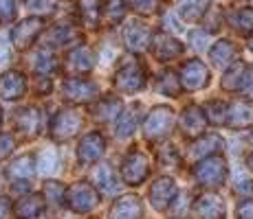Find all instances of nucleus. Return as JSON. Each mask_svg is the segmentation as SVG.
Instances as JSON below:
<instances>
[{
	"mask_svg": "<svg viewBox=\"0 0 253 219\" xmlns=\"http://www.w3.org/2000/svg\"><path fill=\"white\" fill-rule=\"evenodd\" d=\"M141 215H143L141 199L134 195H126L113 204L108 219H141Z\"/></svg>",
	"mask_w": 253,
	"mask_h": 219,
	"instance_id": "nucleus-20",
	"label": "nucleus"
},
{
	"mask_svg": "<svg viewBox=\"0 0 253 219\" xmlns=\"http://www.w3.org/2000/svg\"><path fill=\"white\" fill-rule=\"evenodd\" d=\"M189 40H192V46H194V48H205L207 33H205V31H201V33H189Z\"/></svg>",
	"mask_w": 253,
	"mask_h": 219,
	"instance_id": "nucleus-46",
	"label": "nucleus"
},
{
	"mask_svg": "<svg viewBox=\"0 0 253 219\" xmlns=\"http://www.w3.org/2000/svg\"><path fill=\"white\" fill-rule=\"evenodd\" d=\"M13 149H16V140H13V136L11 134H0V160L9 158Z\"/></svg>",
	"mask_w": 253,
	"mask_h": 219,
	"instance_id": "nucleus-41",
	"label": "nucleus"
},
{
	"mask_svg": "<svg viewBox=\"0 0 253 219\" xmlns=\"http://www.w3.org/2000/svg\"><path fill=\"white\" fill-rule=\"evenodd\" d=\"M11 211V204H9L7 197H0V219H4Z\"/></svg>",
	"mask_w": 253,
	"mask_h": 219,
	"instance_id": "nucleus-47",
	"label": "nucleus"
},
{
	"mask_svg": "<svg viewBox=\"0 0 253 219\" xmlns=\"http://www.w3.org/2000/svg\"><path fill=\"white\" fill-rule=\"evenodd\" d=\"M95 66V57L88 46H77L66 55V70L73 75H84Z\"/></svg>",
	"mask_w": 253,
	"mask_h": 219,
	"instance_id": "nucleus-19",
	"label": "nucleus"
},
{
	"mask_svg": "<svg viewBox=\"0 0 253 219\" xmlns=\"http://www.w3.org/2000/svg\"><path fill=\"white\" fill-rule=\"evenodd\" d=\"M247 167H249V169H251V171H253V154L249 156V158H247Z\"/></svg>",
	"mask_w": 253,
	"mask_h": 219,
	"instance_id": "nucleus-50",
	"label": "nucleus"
},
{
	"mask_svg": "<svg viewBox=\"0 0 253 219\" xmlns=\"http://www.w3.org/2000/svg\"><path fill=\"white\" fill-rule=\"evenodd\" d=\"M150 173V158L148 154H143L141 149H132L124 160V167H121V178L126 184L130 187H137L141 184Z\"/></svg>",
	"mask_w": 253,
	"mask_h": 219,
	"instance_id": "nucleus-3",
	"label": "nucleus"
},
{
	"mask_svg": "<svg viewBox=\"0 0 253 219\" xmlns=\"http://www.w3.org/2000/svg\"><path fill=\"white\" fill-rule=\"evenodd\" d=\"M205 125H207V119H205V112H203L198 105H187L181 114V129L187 138H198V136L205 134Z\"/></svg>",
	"mask_w": 253,
	"mask_h": 219,
	"instance_id": "nucleus-14",
	"label": "nucleus"
},
{
	"mask_svg": "<svg viewBox=\"0 0 253 219\" xmlns=\"http://www.w3.org/2000/svg\"><path fill=\"white\" fill-rule=\"evenodd\" d=\"M227 125L233 129L238 127H251L253 125V103L247 99L233 101L227 105Z\"/></svg>",
	"mask_w": 253,
	"mask_h": 219,
	"instance_id": "nucleus-17",
	"label": "nucleus"
},
{
	"mask_svg": "<svg viewBox=\"0 0 253 219\" xmlns=\"http://www.w3.org/2000/svg\"><path fill=\"white\" fill-rule=\"evenodd\" d=\"M130 7L134 9L137 13H143V16H150V13L157 11L159 0H128Z\"/></svg>",
	"mask_w": 253,
	"mask_h": 219,
	"instance_id": "nucleus-39",
	"label": "nucleus"
},
{
	"mask_svg": "<svg viewBox=\"0 0 253 219\" xmlns=\"http://www.w3.org/2000/svg\"><path fill=\"white\" fill-rule=\"evenodd\" d=\"M16 0H0V24H7L16 18Z\"/></svg>",
	"mask_w": 253,
	"mask_h": 219,
	"instance_id": "nucleus-40",
	"label": "nucleus"
},
{
	"mask_svg": "<svg viewBox=\"0 0 253 219\" xmlns=\"http://www.w3.org/2000/svg\"><path fill=\"white\" fill-rule=\"evenodd\" d=\"M119 110H121V101L119 99H101L97 105H92V114H95V119H99V121H113L117 119V114H119Z\"/></svg>",
	"mask_w": 253,
	"mask_h": 219,
	"instance_id": "nucleus-30",
	"label": "nucleus"
},
{
	"mask_svg": "<svg viewBox=\"0 0 253 219\" xmlns=\"http://www.w3.org/2000/svg\"><path fill=\"white\" fill-rule=\"evenodd\" d=\"M7 57H9V48H7V44L0 40V64H2V62L7 60Z\"/></svg>",
	"mask_w": 253,
	"mask_h": 219,
	"instance_id": "nucleus-49",
	"label": "nucleus"
},
{
	"mask_svg": "<svg viewBox=\"0 0 253 219\" xmlns=\"http://www.w3.org/2000/svg\"><path fill=\"white\" fill-rule=\"evenodd\" d=\"M0 121H2V116H0Z\"/></svg>",
	"mask_w": 253,
	"mask_h": 219,
	"instance_id": "nucleus-52",
	"label": "nucleus"
},
{
	"mask_svg": "<svg viewBox=\"0 0 253 219\" xmlns=\"http://www.w3.org/2000/svg\"><path fill=\"white\" fill-rule=\"evenodd\" d=\"M139 123V108H130L126 112H121L119 116H117V134L121 136V138H126V136H130L134 131Z\"/></svg>",
	"mask_w": 253,
	"mask_h": 219,
	"instance_id": "nucleus-31",
	"label": "nucleus"
},
{
	"mask_svg": "<svg viewBox=\"0 0 253 219\" xmlns=\"http://www.w3.org/2000/svg\"><path fill=\"white\" fill-rule=\"evenodd\" d=\"M44 197L38 195V193H31V195H24L16 202V206H13V215L18 219H38L44 213Z\"/></svg>",
	"mask_w": 253,
	"mask_h": 219,
	"instance_id": "nucleus-18",
	"label": "nucleus"
},
{
	"mask_svg": "<svg viewBox=\"0 0 253 219\" xmlns=\"http://www.w3.org/2000/svg\"><path fill=\"white\" fill-rule=\"evenodd\" d=\"M249 48H251V51H253V37H251V42H249Z\"/></svg>",
	"mask_w": 253,
	"mask_h": 219,
	"instance_id": "nucleus-51",
	"label": "nucleus"
},
{
	"mask_svg": "<svg viewBox=\"0 0 253 219\" xmlns=\"http://www.w3.org/2000/svg\"><path fill=\"white\" fill-rule=\"evenodd\" d=\"M64 197H66V202H69V208L75 213H88L97 206V202H99V195H97L95 187H90V184H86V182L73 184L69 191H66Z\"/></svg>",
	"mask_w": 253,
	"mask_h": 219,
	"instance_id": "nucleus-4",
	"label": "nucleus"
},
{
	"mask_svg": "<svg viewBox=\"0 0 253 219\" xmlns=\"http://www.w3.org/2000/svg\"><path fill=\"white\" fill-rule=\"evenodd\" d=\"M233 191H236V195H242V197H249L253 195V182L247 178H240L236 182V187H233Z\"/></svg>",
	"mask_w": 253,
	"mask_h": 219,
	"instance_id": "nucleus-43",
	"label": "nucleus"
},
{
	"mask_svg": "<svg viewBox=\"0 0 253 219\" xmlns=\"http://www.w3.org/2000/svg\"><path fill=\"white\" fill-rule=\"evenodd\" d=\"M124 44L128 46V51L132 53H141L150 46V40H152V31L148 29V24L141 20H130L124 27Z\"/></svg>",
	"mask_w": 253,
	"mask_h": 219,
	"instance_id": "nucleus-8",
	"label": "nucleus"
},
{
	"mask_svg": "<svg viewBox=\"0 0 253 219\" xmlns=\"http://www.w3.org/2000/svg\"><path fill=\"white\" fill-rule=\"evenodd\" d=\"M115 86L117 90L121 92H137L145 86V72H143V66L139 64L137 60L132 64H126L117 70L115 75Z\"/></svg>",
	"mask_w": 253,
	"mask_h": 219,
	"instance_id": "nucleus-7",
	"label": "nucleus"
},
{
	"mask_svg": "<svg viewBox=\"0 0 253 219\" xmlns=\"http://www.w3.org/2000/svg\"><path fill=\"white\" fill-rule=\"evenodd\" d=\"M157 90L165 96H178L183 88H181V81L176 79V75H174L172 70H165L157 79Z\"/></svg>",
	"mask_w": 253,
	"mask_h": 219,
	"instance_id": "nucleus-32",
	"label": "nucleus"
},
{
	"mask_svg": "<svg viewBox=\"0 0 253 219\" xmlns=\"http://www.w3.org/2000/svg\"><path fill=\"white\" fill-rule=\"evenodd\" d=\"M40 125H42V116H40V110L38 108H24L16 114L18 131H22V134L29 136V138L40 131Z\"/></svg>",
	"mask_w": 253,
	"mask_h": 219,
	"instance_id": "nucleus-23",
	"label": "nucleus"
},
{
	"mask_svg": "<svg viewBox=\"0 0 253 219\" xmlns=\"http://www.w3.org/2000/svg\"><path fill=\"white\" fill-rule=\"evenodd\" d=\"M97 92H99V88H97L95 81L82 79V77H71L62 86V94L71 103H88L97 96Z\"/></svg>",
	"mask_w": 253,
	"mask_h": 219,
	"instance_id": "nucleus-6",
	"label": "nucleus"
},
{
	"mask_svg": "<svg viewBox=\"0 0 253 219\" xmlns=\"http://www.w3.org/2000/svg\"><path fill=\"white\" fill-rule=\"evenodd\" d=\"M53 68H55V57H53L46 48L38 51L36 57H33V70H36L38 75H46V72H51Z\"/></svg>",
	"mask_w": 253,
	"mask_h": 219,
	"instance_id": "nucleus-36",
	"label": "nucleus"
},
{
	"mask_svg": "<svg viewBox=\"0 0 253 219\" xmlns=\"http://www.w3.org/2000/svg\"><path fill=\"white\" fill-rule=\"evenodd\" d=\"M80 16L86 27L95 29L101 20V2L99 0H82L80 2Z\"/></svg>",
	"mask_w": 253,
	"mask_h": 219,
	"instance_id": "nucleus-29",
	"label": "nucleus"
},
{
	"mask_svg": "<svg viewBox=\"0 0 253 219\" xmlns=\"http://www.w3.org/2000/svg\"><path fill=\"white\" fill-rule=\"evenodd\" d=\"M227 22L229 27L236 29L240 35H251L253 33V9L251 7H240L227 13Z\"/></svg>",
	"mask_w": 253,
	"mask_h": 219,
	"instance_id": "nucleus-25",
	"label": "nucleus"
},
{
	"mask_svg": "<svg viewBox=\"0 0 253 219\" xmlns=\"http://www.w3.org/2000/svg\"><path fill=\"white\" fill-rule=\"evenodd\" d=\"M194 178L203 187H220L227 178V162L220 156H209L203 158L201 162L194 167Z\"/></svg>",
	"mask_w": 253,
	"mask_h": 219,
	"instance_id": "nucleus-1",
	"label": "nucleus"
},
{
	"mask_svg": "<svg viewBox=\"0 0 253 219\" xmlns=\"http://www.w3.org/2000/svg\"><path fill=\"white\" fill-rule=\"evenodd\" d=\"M106 152V140L99 131H90L84 138L80 140V147H77V158L82 164H92L104 156Z\"/></svg>",
	"mask_w": 253,
	"mask_h": 219,
	"instance_id": "nucleus-12",
	"label": "nucleus"
},
{
	"mask_svg": "<svg viewBox=\"0 0 253 219\" xmlns=\"http://www.w3.org/2000/svg\"><path fill=\"white\" fill-rule=\"evenodd\" d=\"M92 180H95V184L99 187V191L104 193H115L117 188H119V184H117V178L113 173V169L108 167V164H99V167L92 171Z\"/></svg>",
	"mask_w": 253,
	"mask_h": 219,
	"instance_id": "nucleus-27",
	"label": "nucleus"
},
{
	"mask_svg": "<svg viewBox=\"0 0 253 219\" xmlns=\"http://www.w3.org/2000/svg\"><path fill=\"white\" fill-rule=\"evenodd\" d=\"M168 162L181 164V158H178V154L174 147H163L161 154H159V164H161V167H168Z\"/></svg>",
	"mask_w": 253,
	"mask_h": 219,
	"instance_id": "nucleus-42",
	"label": "nucleus"
},
{
	"mask_svg": "<svg viewBox=\"0 0 253 219\" xmlns=\"http://www.w3.org/2000/svg\"><path fill=\"white\" fill-rule=\"evenodd\" d=\"M24 4H27L29 11L44 13V11H48V7H51V0H24Z\"/></svg>",
	"mask_w": 253,
	"mask_h": 219,
	"instance_id": "nucleus-45",
	"label": "nucleus"
},
{
	"mask_svg": "<svg viewBox=\"0 0 253 219\" xmlns=\"http://www.w3.org/2000/svg\"><path fill=\"white\" fill-rule=\"evenodd\" d=\"M126 13V4L124 0H106L104 7H101V18H104L106 22L113 27V24L121 22V18H124Z\"/></svg>",
	"mask_w": 253,
	"mask_h": 219,
	"instance_id": "nucleus-34",
	"label": "nucleus"
},
{
	"mask_svg": "<svg viewBox=\"0 0 253 219\" xmlns=\"http://www.w3.org/2000/svg\"><path fill=\"white\" fill-rule=\"evenodd\" d=\"M207 4H209V0H178L176 9L183 20L196 22L207 13Z\"/></svg>",
	"mask_w": 253,
	"mask_h": 219,
	"instance_id": "nucleus-26",
	"label": "nucleus"
},
{
	"mask_svg": "<svg viewBox=\"0 0 253 219\" xmlns=\"http://www.w3.org/2000/svg\"><path fill=\"white\" fill-rule=\"evenodd\" d=\"M7 173L16 180H29L33 173H36V169H33V158L31 156H22V158L13 160L11 167L7 169Z\"/></svg>",
	"mask_w": 253,
	"mask_h": 219,
	"instance_id": "nucleus-33",
	"label": "nucleus"
},
{
	"mask_svg": "<svg viewBox=\"0 0 253 219\" xmlns=\"http://www.w3.org/2000/svg\"><path fill=\"white\" fill-rule=\"evenodd\" d=\"M64 195H66V191H64V187H62L60 182H46V187H44V199H46L48 204L57 206V204L64 202Z\"/></svg>",
	"mask_w": 253,
	"mask_h": 219,
	"instance_id": "nucleus-38",
	"label": "nucleus"
},
{
	"mask_svg": "<svg viewBox=\"0 0 253 219\" xmlns=\"http://www.w3.org/2000/svg\"><path fill=\"white\" fill-rule=\"evenodd\" d=\"M178 81H181V88H185L189 92L201 90V88H205L209 84V70L201 60H189L187 64H183L181 79Z\"/></svg>",
	"mask_w": 253,
	"mask_h": 219,
	"instance_id": "nucleus-9",
	"label": "nucleus"
},
{
	"mask_svg": "<svg viewBox=\"0 0 253 219\" xmlns=\"http://www.w3.org/2000/svg\"><path fill=\"white\" fill-rule=\"evenodd\" d=\"M238 46L233 42L229 40H220V42H216L211 46V51H209V60L213 62V66H218V68H229L233 62L238 60Z\"/></svg>",
	"mask_w": 253,
	"mask_h": 219,
	"instance_id": "nucleus-21",
	"label": "nucleus"
},
{
	"mask_svg": "<svg viewBox=\"0 0 253 219\" xmlns=\"http://www.w3.org/2000/svg\"><path fill=\"white\" fill-rule=\"evenodd\" d=\"M75 37H77V33L71 24H57V27H53L46 33V44L48 46H62V44L73 42Z\"/></svg>",
	"mask_w": 253,
	"mask_h": 219,
	"instance_id": "nucleus-28",
	"label": "nucleus"
},
{
	"mask_svg": "<svg viewBox=\"0 0 253 219\" xmlns=\"http://www.w3.org/2000/svg\"><path fill=\"white\" fill-rule=\"evenodd\" d=\"M176 193H178V188L172 178H159L157 182L150 187V202H152V206L157 208V211H165V208L172 206Z\"/></svg>",
	"mask_w": 253,
	"mask_h": 219,
	"instance_id": "nucleus-13",
	"label": "nucleus"
},
{
	"mask_svg": "<svg viewBox=\"0 0 253 219\" xmlns=\"http://www.w3.org/2000/svg\"><path fill=\"white\" fill-rule=\"evenodd\" d=\"M203 112H205V119L211 121L213 125L227 123V105L222 101H209Z\"/></svg>",
	"mask_w": 253,
	"mask_h": 219,
	"instance_id": "nucleus-35",
	"label": "nucleus"
},
{
	"mask_svg": "<svg viewBox=\"0 0 253 219\" xmlns=\"http://www.w3.org/2000/svg\"><path fill=\"white\" fill-rule=\"evenodd\" d=\"M236 215L238 219H253V199H245V202L238 204Z\"/></svg>",
	"mask_w": 253,
	"mask_h": 219,
	"instance_id": "nucleus-44",
	"label": "nucleus"
},
{
	"mask_svg": "<svg viewBox=\"0 0 253 219\" xmlns=\"http://www.w3.org/2000/svg\"><path fill=\"white\" fill-rule=\"evenodd\" d=\"M27 90V79L22 72L18 70H7L0 77V99L2 101H16L20 99Z\"/></svg>",
	"mask_w": 253,
	"mask_h": 219,
	"instance_id": "nucleus-16",
	"label": "nucleus"
},
{
	"mask_svg": "<svg viewBox=\"0 0 253 219\" xmlns=\"http://www.w3.org/2000/svg\"><path fill=\"white\" fill-rule=\"evenodd\" d=\"M194 219H225V202L213 193H205L192 206Z\"/></svg>",
	"mask_w": 253,
	"mask_h": 219,
	"instance_id": "nucleus-11",
	"label": "nucleus"
},
{
	"mask_svg": "<svg viewBox=\"0 0 253 219\" xmlns=\"http://www.w3.org/2000/svg\"><path fill=\"white\" fill-rule=\"evenodd\" d=\"M247 70H249V66L242 64V62H233V64L227 68L225 77H222V88L229 92H238L242 90L247 84Z\"/></svg>",
	"mask_w": 253,
	"mask_h": 219,
	"instance_id": "nucleus-24",
	"label": "nucleus"
},
{
	"mask_svg": "<svg viewBox=\"0 0 253 219\" xmlns=\"http://www.w3.org/2000/svg\"><path fill=\"white\" fill-rule=\"evenodd\" d=\"M82 123H84V119L77 110H62L57 112L51 123V136L55 140H69L82 129Z\"/></svg>",
	"mask_w": 253,
	"mask_h": 219,
	"instance_id": "nucleus-5",
	"label": "nucleus"
},
{
	"mask_svg": "<svg viewBox=\"0 0 253 219\" xmlns=\"http://www.w3.org/2000/svg\"><path fill=\"white\" fill-rule=\"evenodd\" d=\"M42 29H44V20L38 16L33 18H27V20H22L20 24H16L11 31V44L16 48H29L33 42H36V37L42 33Z\"/></svg>",
	"mask_w": 253,
	"mask_h": 219,
	"instance_id": "nucleus-10",
	"label": "nucleus"
},
{
	"mask_svg": "<svg viewBox=\"0 0 253 219\" xmlns=\"http://www.w3.org/2000/svg\"><path fill=\"white\" fill-rule=\"evenodd\" d=\"M152 55L157 57L159 62H169L174 60V57H178L183 53V44L178 40H174V37H169L168 33H157V35H152Z\"/></svg>",
	"mask_w": 253,
	"mask_h": 219,
	"instance_id": "nucleus-15",
	"label": "nucleus"
},
{
	"mask_svg": "<svg viewBox=\"0 0 253 219\" xmlns=\"http://www.w3.org/2000/svg\"><path fill=\"white\" fill-rule=\"evenodd\" d=\"M172 125H174V112L168 105H157L143 121V136L148 140H159L172 131Z\"/></svg>",
	"mask_w": 253,
	"mask_h": 219,
	"instance_id": "nucleus-2",
	"label": "nucleus"
},
{
	"mask_svg": "<svg viewBox=\"0 0 253 219\" xmlns=\"http://www.w3.org/2000/svg\"><path fill=\"white\" fill-rule=\"evenodd\" d=\"M245 88L253 94V68H249V70H247V84H245Z\"/></svg>",
	"mask_w": 253,
	"mask_h": 219,
	"instance_id": "nucleus-48",
	"label": "nucleus"
},
{
	"mask_svg": "<svg viewBox=\"0 0 253 219\" xmlns=\"http://www.w3.org/2000/svg\"><path fill=\"white\" fill-rule=\"evenodd\" d=\"M218 149H222V138L218 134H203L198 138H194V145H192V152L189 156L196 160H203V158H209V156H216Z\"/></svg>",
	"mask_w": 253,
	"mask_h": 219,
	"instance_id": "nucleus-22",
	"label": "nucleus"
},
{
	"mask_svg": "<svg viewBox=\"0 0 253 219\" xmlns=\"http://www.w3.org/2000/svg\"><path fill=\"white\" fill-rule=\"evenodd\" d=\"M57 169V152L55 149H44L40 156H38V171L51 175Z\"/></svg>",
	"mask_w": 253,
	"mask_h": 219,
	"instance_id": "nucleus-37",
	"label": "nucleus"
}]
</instances>
